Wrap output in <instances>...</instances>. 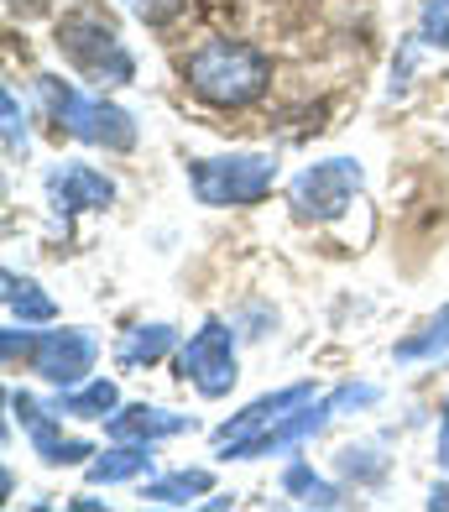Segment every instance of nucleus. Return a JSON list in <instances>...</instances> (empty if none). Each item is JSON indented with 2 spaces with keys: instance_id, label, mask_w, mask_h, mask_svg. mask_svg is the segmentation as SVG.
Wrapping results in <instances>:
<instances>
[{
  "instance_id": "16",
  "label": "nucleus",
  "mask_w": 449,
  "mask_h": 512,
  "mask_svg": "<svg viewBox=\"0 0 449 512\" xmlns=\"http://www.w3.org/2000/svg\"><path fill=\"white\" fill-rule=\"evenodd\" d=\"M209 486H215V476H209V471H173V476H162V481H147V492H141V497H152L162 507H183V502L204 497Z\"/></svg>"
},
{
  "instance_id": "7",
  "label": "nucleus",
  "mask_w": 449,
  "mask_h": 512,
  "mask_svg": "<svg viewBox=\"0 0 449 512\" xmlns=\"http://www.w3.org/2000/svg\"><path fill=\"white\" fill-rule=\"evenodd\" d=\"M94 356H100V345L84 330H47L32 340V371L53 387H74L94 366Z\"/></svg>"
},
{
  "instance_id": "24",
  "label": "nucleus",
  "mask_w": 449,
  "mask_h": 512,
  "mask_svg": "<svg viewBox=\"0 0 449 512\" xmlns=\"http://www.w3.org/2000/svg\"><path fill=\"white\" fill-rule=\"evenodd\" d=\"M429 507H449V486H434V497H429Z\"/></svg>"
},
{
  "instance_id": "17",
  "label": "nucleus",
  "mask_w": 449,
  "mask_h": 512,
  "mask_svg": "<svg viewBox=\"0 0 449 512\" xmlns=\"http://www.w3.org/2000/svg\"><path fill=\"white\" fill-rule=\"evenodd\" d=\"M110 408H115V382H89L84 392H68L58 403V413L68 418H105Z\"/></svg>"
},
{
  "instance_id": "15",
  "label": "nucleus",
  "mask_w": 449,
  "mask_h": 512,
  "mask_svg": "<svg viewBox=\"0 0 449 512\" xmlns=\"http://www.w3.org/2000/svg\"><path fill=\"white\" fill-rule=\"evenodd\" d=\"M0 283H6V309L16 314V319H27V324H47L58 309H53V298H47L32 277H16V272H6L0 277Z\"/></svg>"
},
{
  "instance_id": "18",
  "label": "nucleus",
  "mask_w": 449,
  "mask_h": 512,
  "mask_svg": "<svg viewBox=\"0 0 449 512\" xmlns=\"http://www.w3.org/2000/svg\"><path fill=\"white\" fill-rule=\"evenodd\" d=\"M282 486H288L298 502H309V507H340V492H335L324 476H314L309 465H293V471L282 476Z\"/></svg>"
},
{
  "instance_id": "10",
  "label": "nucleus",
  "mask_w": 449,
  "mask_h": 512,
  "mask_svg": "<svg viewBox=\"0 0 449 512\" xmlns=\"http://www.w3.org/2000/svg\"><path fill=\"white\" fill-rule=\"evenodd\" d=\"M303 403H314V387L309 382H298V387H282V392H272V398H256L246 413H235L230 424L220 429V445H241V439H251V434H262V429H272L288 408H303Z\"/></svg>"
},
{
  "instance_id": "23",
  "label": "nucleus",
  "mask_w": 449,
  "mask_h": 512,
  "mask_svg": "<svg viewBox=\"0 0 449 512\" xmlns=\"http://www.w3.org/2000/svg\"><path fill=\"white\" fill-rule=\"evenodd\" d=\"M439 465H449V398H444V424H439Z\"/></svg>"
},
{
  "instance_id": "3",
  "label": "nucleus",
  "mask_w": 449,
  "mask_h": 512,
  "mask_svg": "<svg viewBox=\"0 0 449 512\" xmlns=\"http://www.w3.org/2000/svg\"><path fill=\"white\" fill-rule=\"evenodd\" d=\"M58 48L68 63H79L84 74L94 79H110V84H126L136 74V63L121 42V27L100 11V6H84V11H68L58 21Z\"/></svg>"
},
{
  "instance_id": "12",
  "label": "nucleus",
  "mask_w": 449,
  "mask_h": 512,
  "mask_svg": "<svg viewBox=\"0 0 449 512\" xmlns=\"http://www.w3.org/2000/svg\"><path fill=\"white\" fill-rule=\"evenodd\" d=\"M183 429H194V418L188 413H168V408H147V403H136V408H121L110 418V434L115 439H141V445H152V439H173Z\"/></svg>"
},
{
  "instance_id": "2",
  "label": "nucleus",
  "mask_w": 449,
  "mask_h": 512,
  "mask_svg": "<svg viewBox=\"0 0 449 512\" xmlns=\"http://www.w3.org/2000/svg\"><path fill=\"white\" fill-rule=\"evenodd\" d=\"M37 89H42V105L58 121V131L79 136V142H89V147H110V152H131L136 147V121L126 110H115L105 100H89V95H79L74 84H63L53 74L37 79Z\"/></svg>"
},
{
  "instance_id": "8",
  "label": "nucleus",
  "mask_w": 449,
  "mask_h": 512,
  "mask_svg": "<svg viewBox=\"0 0 449 512\" xmlns=\"http://www.w3.org/2000/svg\"><path fill=\"white\" fill-rule=\"evenodd\" d=\"M340 403L335 398H324V403H309L303 413H282L272 429H262V434H251V439H241V445H225L230 450V460H256V455H282V450H293V445H303L309 434H319L324 424H329V413H335Z\"/></svg>"
},
{
  "instance_id": "21",
  "label": "nucleus",
  "mask_w": 449,
  "mask_h": 512,
  "mask_svg": "<svg viewBox=\"0 0 449 512\" xmlns=\"http://www.w3.org/2000/svg\"><path fill=\"white\" fill-rule=\"evenodd\" d=\"M0 115H6V147H11V157L27 152V121H21V105H16L11 89L0 95Z\"/></svg>"
},
{
  "instance_id": "5",
  "label": "nucleus",
  "mask_w": 449,
  "mask_h": 512,
  "mask_svg": "<svg viewBox=\"0 0 449 512\" xmlns=\"http://www.w3.org/2000/svg\"><path fill=\"white\" fill-rule=\"evenodd\" d=\"M361 194V162L350 157H329V162H314L293 178V209L298 220H335L345 215V204Z\"/></svg>"
},
{
  "instance_id": "22",
  "label": "nucleus",
  "mask_w": 449,
  "mask_h": 512,
  "mask_svg": "<svg viewBox=\"0 0 449 512\" xmlns=\"http://www.w3.org/2000/svg\"><path fill=\"white\" fill-rule=\"evenodd\" d=\"M16 351H32V335H27V330H21V335H16V330H6V361H11Z\"/></svg>"
},
{
  "instance_id": "20",
  "label": "nucleus",
  "mask_w": 449,
  "mask_h": 512,
  "mask_svg": "<svg viewBox=\"0 0 449 512\" xmlns=\"http://www.w3.org/2000/svg\"><path fill=\"white\" fill-rule=\"evenodd\" d=\"M418 37L434 42V48H449V0H429L418 16Z\"/></svg>"
},
{
  "instance_id": "14",
  "label": "nucleus",
  "mask_w": 449,
  "mask_h": 512,
  "mask_svg": "<svg viewBox=\"0 0 449 512\" xmlns=\"http://www.w3.org/2000/svg\"><path fill=\"white\" fill-rule=\"evenodd\" d=\"M168 351H173V330H168V324H141V330H126L115 361H121V366H152Z\"/></svg>"
},
{
  "instance_id": "4",
  "label": "nucleus",
  "mask_w": 449,
  "mask_h": 512,
  "mask_svg": "<svg viewBox=\"0 0 449 512\" xmlns=\"http://www.w3.org/2000/svg\"><path fill=\"white\" fill-rule=\"evenodd\" d=\"M277 183V162L262 157V152H241V157H204L194 162V194L204 204H256L267 199Z\"/></svg>"
},
{
  "instance_id": "9",
  "label": "nucleus",
  "mask_w": 449,
  "mask_h": 512,
  "mask_svg": "<svg viewBox=\"0 0 449 512\" xmlns=\"http://www.w3.org/2000/svg\"><path fill=\"white\" fill-rule=\"evenodd\" d=\"M11 413L21 418V424H27V434H32V445H37V455L47 460V465H74V460H84V455H94L84 439H63L58 434V424L53 418H47L27 392H11Z\"/></svg>"
},
{
  "instance_id": "6",
  "label": "nucleus",
  "mask_w": 449,
  "mask_h": 512,
  "mask_svg": "<svg viewBox=\"0 0 449 512\" xmlns=\"http://www.w3.org/2000/svg\"><path fill=\"white\" fill-rule=\"evenodd\" d=\"M178 371L204 392V398H225V392L235 387V335H230V324L209 319L204 330L178 351Z\"/></svg>"
},
{
  "instance_id": "19",
  "label": "nucleus",
  "mask_w": 449,
  "mask_h": 512,
  "mask_svg": "<svg viewBox=\"0 0 449 512\" xmlns=\"http://www.w3.org/2000/svg\"><path fill=\"white\" fill-rule=\"evenodd\" d=\"M444 351H449V309H444L423 335H413V340L397 345V361H423V356H444Z\"/></svg>"
},
{
  "instance_id": "11",
  "label": "nucleus",
  "mask_w": 449,
  "mask_h": 512,
  "mask_svg": "<svg viewBox=\"0 0 449 512\" xmlns=\"http://www.w3.org/2000/svg\"><path fill=\"white\" fill-rule=\"evenodd\" d=\"M47 189H53L58 209H105L115 199V183L105 173L84 168V162H74V168H58L53 178H47Z\"/></svg>"
},
{
  "instance_id": "13",
  "label": "nucleus",
  "mask_w": 449,
  "mask_h": 512,
  "mask_svg": "<svg viewBox=\"0 0 449 512\" xmlns=\"http://www.w3.org/2000/svg\"><path fill=\"white\" fill-rule=\"evenodd\" d=\"M152 471V445H121V450H105V455H94L89 460V481H100V486H110V481H136V476H147Z\"/></svg>"
},
{
  "instance_id": "1",
  "label": "nucleus",
  "mask_w": 449,
  "mask_h": 512,
  "mask_svg": "<svg viewBox=\"0 0 449 512\" xmlns=\"http://www.w3.org/2000/svg\"><path fill=\"white\" fill-rule=\"evenodd\" d=\"M188 89H194L199 100L209 105H251L262 89L272 84V63L251 48V42H230V37H215V42H204V48L188 58Z\"/></svg>"
}]
</instances>
